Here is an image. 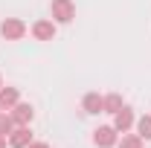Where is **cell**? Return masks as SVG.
I'll use <instances>...</instances> for the list:
<instances>
[{
    "label": "cell",
    "instance_id": "obj_1",
    "mask_svg": "<svg viewBox=\"0 0 151 148\" xmlns=\"http://www.w3.org/2000/svg\"><path fill=\"white\" fill-rule=\"evenodd\" d=\"M0 35L6 38V41H20V38L26 35V23L20 18H6L0 23Z\"/></svg>",
    "mask_w": 151,
    "mask_h": 148
},
{
    "label": "cell",
    "instance_id": "obj_2",
    "mask_svg": "<svg viewBox=\"0 0 151 148\" xmlns=\"http://www.w3.org/2000/svg\"><path fill=\"white\" fill-rule=\"evenodd\" d=\"M76 18L73 0H52V20L55 23H70Z\"/></svg>",
    "mask_w": 151,
    "mask_h": 148
},
{
    "label": "cell",
    "instance_id": "obj_3",
    "mask_svg": "<svg viewBox=\"0 0 151 148\" xmlns=\"http://www.w3.org/2000/svg\"><path fill=\"white\" fill-rule=\"evenodd\" d=\"M93 145L96 148H113L116 145V128L113 125H102L93 131Z\"/></svg>",
    "mask_w": 151,
    "mask_h": 148
},
{
    "label": "cell",
    "instance_id": "obj_4",
    "mask_svg": "<svg viewBox=\"0 0 151 148\" xmlns=\"http://www.w3.org/2000/svg\"><path fill=\"white\" fill-rule=\"evenodd\" d=\"M32 142V131H29V125H15V131L9 134V145L12 148H26Z\"/></svg>",
    "mask_w": 151,
    "mask_h": 148
},
{
    "label": "cell",
    "instance_id": "obj_5",
    "mask_svg": "<svg viewBox=\"0 0 151 148\" xmlns=\"http://www.w3.org/2000/svg\"><path fill=\"white\" fill-rule=\"evenodd\" d=\"M131 125H134V111L131 108H122V111L113 113V128H116V134L131 131Z\"/></svg>",
    "mask_w": 151,
    "mask_h": 148
},
{
    "label": "cell",
    "instance_id": "obj_6",
    "mask_svg": "<svg viewBox=\"0 0 151 148\" xmlns=\"http://www.w3.org/2000/svg\"><path fill=\"white\" fill-rule=\"evenodd\" d=\"M32 35L38 41H52L55 38V20H38V23H32Z\"/></svg>",
    "mask_w": 151,
    "mask_h": 148
},
{
    "label": "cell",
    "instance_id": "obj_7",
    "mask_svg": "<svg viewBox=\"0 0 151 148\" xmlns=\"http://www.w3.org/2000/svg\"><path fill=\"white\" fill-rule=\"evenodd\" d=\"M32 116H35V111H32V105H26V102H18V105L12 108V119H15V125H29Z\"/></svg>",
    "mask_w": 151,
    "mask_h": 148
},
{
    "label": "cell",
    "instance_id": "obj_8",
    "mask_svg": "<svg viewBox=\"0 0 151 148\" xmlns=\"http://www.w3.org/2000/svg\"><path fill=\"white\" fill-rule=\"evenodd\" d=\"M18 102H20L18 87H0V111H12Z\"/></svg>",
    "mask_w": 151,
    "mask_h": 148
},
{
    "label": "cell",
    "instance_id": "obj_9",
    "mask_svg": "<svg viewBox=\"0 0 151 148\" xmlns=\"http://www.w3.org/2000/svg\"><path fill=\"white\" fill-rule=\"evenodd\" d=\"M81 108L87 113H105V96H99V93H87L84 99H81Z\"/></svg>",
    "mask_w": 151,
    "mask_h": 148
},
{
    "label": "cell",
    "instance_id": "obj_10",
    "mask_svg": "<svg viewBox=\"0 0 151 148\" xmlns=\"http://www.w3.org/2000/svg\"><path fill=\"white\" fill-rule=\"evenodd\" d=\"M125 108V102H122V96L119 93H111V96H105V113H116Z\"/></svg>",
    "mask_w": 151,
    "mask_h": 148
},
{
    "label": "cell",
    "instance_id": "obj_11",
    "mask_svg": "<svg viewBox=\"0 0 151 148\" xmlns=\"http://www.w3.org/2000/svg\"><path fill=\"white\" fill-rule=\"evenodd\" d=\"M15 131V119H12V113L0 111V137H9Z\"/></svg>",
    "mask_w": 151,
    "mask_h": 148
},
{
    "label": "cell",
    "instance_id": "obj_12",
    "mask_svg": "<svg viewBox=\"0 0 151 148\" xmlns=\"http://www.w3.org/2000/svg\"><path fill=\"white\" fill-rule=\"evenodd\" d=\"M119 148H142V137L139 134H122V142H119Z\"/></svg>",
    "mask_w": 151,
    "mask_h": 148
},
{
    "label": "cell",
    "instance_id": "obj_13",
    "mask_svg": "<svg viewBox=\"0 0 151 148\" xmlns=\"http://www.w3.org/2000/svg\"><path fill=\"white\" fill-rule=\"evenodd\" d=\"M137 134L142 139H151V116H139L137 119Z\"/></svg>",
    "mask_w": 151,
    "mask_h": 148
},
{
    "label": "cell",
    "instance_id": "obj_14",
    "mask_svg": "<svg viewBox=\"0 0 151 148\" xmlns=\"http://www.w3.org/2000/svg\"><path fill=\"white\" fill-rule=\"evenodd\" d=\"M26 148H50V145H47V142H29Z\"/></svg>",
    "mask_w": 151,
    "mask_h": 148
},
{
    "label": "cell",
    "instance_id": "obj_15",
    "mask_svg": "<svg viewBox=\"0 0 151 148\" xmlns=\"http://www.w3.org/2000/svg\"><path fill=\"white\" fill-rule=\"evenodd\" d=\"M0 148H6V137H0Z\"/></svg>",
    "mask_w": 151,
    "mask_h": 148
},
{
    "label": "cell",
    "instance_id": "obj_16",
    "mask_svg": "<svg viewBox=\"0 0 151 148\" xmlns=\"http://www.w3.org/2000/svg\"><path fill=\"white\" fill-rule=\"evenodd\" d=\"M0 87H3V78H0Z\"/></svg>",
    "mask_w": 151,
    "mask_h": 148
}]
</instances>
